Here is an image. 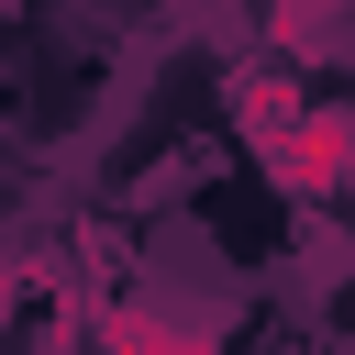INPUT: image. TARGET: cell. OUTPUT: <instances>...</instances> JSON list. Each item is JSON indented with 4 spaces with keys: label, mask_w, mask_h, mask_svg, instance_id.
<instances>
[{
    "label": "cell",
    "mask_w": 355,
    "mask_h": 355,
    "mask_svg": "<svg viewBox=\"0 0 355 355\" xmlns=\"http://www.w3.org/2000/svg\"><path fill=\"white\" fill-rule=\"evenodd\" d=\"M111 355H211L200 333H166V322H111Z\"/></svg>",
    "instance_id": "6da1fadb"
},
{
    "label": "cell",
    "mask_w": 355,
    "mask_h": 355,
    "mask_svg": "<svg viewBox=\"0 0 355 355\" xmlns=\"http://www.w3.org/2000/svg\"><path fill=\"white\" fill-rule=\"evenodd\" d=\"M311 11H322V0H266V22H311Z\"/></svg>",
    "instance_id": "7a4b0ae2"
}]
</instances>
